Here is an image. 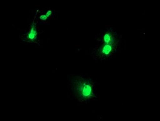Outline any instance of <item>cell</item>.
<instances>
[{"label": "cell", "instance_id": "cell-1", "mask_svg": "<svg viewBox=\"0 0 160 121\" xmlns=\"http://www.w3.org/2000/svg\"><path fill=\"white\" fill-rule=\"evenodd\" d=\"M118 41L114 32L107 31L104 33L100 43V55L102 56H109L116 50Z\"/></svg>", "mask_w": 160, "mask_h": 121}, {"label": "cell", "instance_id": "cell-2", "mask_svg": "<svg viewBox=\"0 0 160 121\" xmlns=\"http://www.w3.org/2000/svg\"><path fill=\"white\" fill-rule=\"evenodd\" d=\"M74 89L76 95L82 100L90 99L94 96L93 86L89 81L82 78L77 80Z\"/></svg>", "mask_w": 160, "mask_h": 121}, {"label": "cell", "instance_id": "cell-3", "mask_svg": "<svg viewBox=\"0 0 160 121\" xmlns=\"http://www.w3.org/2000/svg\"><path fill=\"white\" fill-rule=\"evenodd\" d=\"M27 36L28 40H29L30 41H35L36 37H37V30H36V26H35L34 23L32 24L31 29L28 32Z\"/></svg>", "mask_w": 160, "mask_h": 121}, {"label": "cell", "instance_id": "cell-4", "mask_svg": "<svg viewBox=\"0 0 160 121\" xmlns=\"http://www.w3.org/2000/svg\"><path fill=\"white\" fill-rule=\"evenodd\" d=\"M52 13V10H48V11H47V12H46V13L45 14V15H42V16H41V17L40 18L42 19V20H46L49 17L50 15H51V14Z\"/></svg>", "mask_w": 160, "mask_h": 121}]
</instances>
